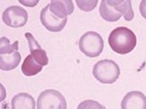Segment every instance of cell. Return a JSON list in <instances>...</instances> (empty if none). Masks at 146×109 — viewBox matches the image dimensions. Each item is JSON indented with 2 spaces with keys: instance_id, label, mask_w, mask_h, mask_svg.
Wrapping results in <instances>:
<instances>
[{
  "instance_id": "2e32d148",
  "label": "cell",
  "mask_w": 146,
  "mask_h": 109,
  "mask_svg": "<svg viewBox=\"0 0 146 109\" xmlns=\"http://www.w3.org/2000/svg\"><path fill=\"white\" fill-rule=\"evenodd\" d=\"M139 9H140V13H141L142 16L146 19V0H143V1H141Z\"/></svg>"
},
{
  "instance_id": "277c9868",
  "label": "cell",
  "mask_w": 146,
  "mask_h": 109,
  "mask_svg": "<svg viewBox=\"0 0 146 109\" xmlns=\"http://www.w3.org/2000/svg\"><path fill=\"white\" fill-rule=\"evenodd\" d=\"M93 75L103 84L115 82L120 76V68L111 60H103L97 62L93 68Z\"/></svg>"
},
{
  "instance_id": "8fae6325",
  "label": "cell",
  "mask_w": 146,
  "mask_h": 109,
  "mask_svg": "<svg viewBox=\"0 0 146 109\" xmlns=\"http://www.w3.org/2000/svg\"><path fill=\"white\" fill-rule=\"evenodd\" d=\"M49 7L50 12L60 19H67V16L74 11L73 2L70 0H52Z\"/></svg>"
},
{
  "instance_id": "ba28073f",
  "label": "cell",
  "mask_w": 146,
  "mask_h": 109,
  "mask_svg": "<svg viewBox=\"0 0 146 109\" xmlns=\"http://www.w3.org/2000/svg\"><path fill=\"white\" fill-rule=\"evenodd\" d=\"M40 18L42 25L50 32H60L67 24V19H60L50 12L49 4L42 10Z\"/></svg>"
},
{
  "instance_id": "30bf717a",
  "label": "cell",
  "mask_w": 146,
  "mask_h": 109,
  "mask_svg": "<svg viewBox=\"0 0 146 109\" xmlns=\"http://www.w3.org/2000/svg\"><path fill=\"white\" fill-rule=\"evenodd\" d=\"M25 38L28 42V45H29L30 53L31 55L33 56V58L35 59V60L38 63V64L43 66L48 65V56L46 54V51H44L40 44L38 43V42L35 40V38L33 37V35L30 33H25Z\"/></svg>"
},
{
  "instance_id": "5bb4252c",
  "label": "cell",
  "mask_w": 146,
  "mask_h": 109,
  "mask_svg": "<svg viewBox=\"0 0 146 109\" xmlns=\"http://www.w3.org/2000/svg\"><path fill=\"white\" fill-rule=\"evenodd\" d=\"M77 109H106V108L97 101L85 100L78 106Z\"/></svg>"
},
{
  "instance_id": "52a82bcc",
  "label": "cell",
  "mask_w": 146,
  "mask_h": 109,
  "mask_svg": "<svg viewBox=\"0 0 146 109\" xmlns=\"http://www.w3.org/2000/svg\"><path fill=\"white\" fill-rule=\"evenodd\" d=\"M2 20L7 26L17 28L26 25L28 14L26 10L17 5H12L5 9L2 15Z\"/></svg>"
},
{
  "instance_id": "7a4b0ae2",
  "label": "cell",
  "mask_w": 146,
  "mask_h": 109,
  "mask_svg": "<svg viewBox=\"0 0 146 109\" xmlns=\"http://www.w3.org/2000/svg\"><path fill=\"white\" fill-rule=\"evenodd\" d=\"M136 36L127 27H117L111 32L108 37V43L115 53L127 54L135 48Z\"/></svg>"
},
{
  "instance_id": "3957f363",
  "label": "cell",
  "mask_w": 146,
  "mask_h": 109,
  "mask_svg": "<svg viewBox=\"0 0 146 109\" xmlns=\"http://www.w3.org/2000/svg\"><path fill=\"white\" fill-rule=\"evenodd\" d=\"M0 68L1 70H12L19 65L21 55L18 53V42L10 44L7 38L2 37L0 39Z\"/></svg>"
},
{
  "instance_id": "6da1fadb",
  "label": "cell",
  "mask_w": 146,
  "mask_h": 109,
  "mask_svg": "<svg viewBox=\"0 0 146 109\" xmlns=\"http://www.w3.org/2000/svg\"><path fill=\"white\" fill-rule=\"evenodd\" d=\"M99 13L104 20L108 22L118 21L122 15L126 21H131L134 16L130 0H103L100 3Z\"/></svg>"
},
{
  "instance_id": "7c38bea8",
  "label": "cell",
  "mask_w": 146,
  "mask_h": 109,
  "mask_svg": "<svg viewBox=\"0 0 146 109\" xmlns=\"http://www.w3.org/2000/svg\"><path fill=\"white\" fill-rule=\"evenodd\" d=\"M11 106V109H35V100L29 94L19 93L13 97Z\"/></svg>"
},
{
  "instance_id": "9c48e42d",
  "label": "cell",
  "mask_w": 146,
  "mask_h": 109,
  "mask_svg": "<svg viewBox=\"0 0 146 109\" xmlns=\"http://www.w3.org/2000/svg\"><path fill=\"white\" fill-rule=\"evenodd\" d=\"M122 109H146V96L140 91H131L121 102Z\"/></svg>"
},
{
  "instance_id": "4fadbf2b",
  "label": "cell",
  "mask_w": 146,
  "mask_h": 109,
  "mask_svg": "<svg viewBox=\"0 0 146 109\" xmlns=\"http://www.w3.org/2000/svg\"><path fill=\"white\" fill-rule=\"evenodd\" d=\"M42 66L38 64L31 54L26 57L23 65H22V72L27 77L37 75L39 72L42 71Z\"/></svg>"
},
{
  "instance_id": "8992f818",
  "label": "cell",
  "mask_w": 146,
  "mask_h": 109,
  "mask_svg": "<svg viewBox=\"0 0 146 109\" xmlns=\"http://www.w3.org/2000/svg\"><path fill=\"white\" fill-rule=\"evenodd\" d=\"M37 109H67L63 95L55 89L44 90L37 100Z\"/></svg>"
},
{
  "instance_id": "5b68a950",
  "label": "cell",
  "mask_w": 146,
  "mask_h": 109,
  "mask_svg": "<svg viewBox=\"0 0 146 109\" xmlns=\"http://www.w3.org/2000/svg\"><path fill=\"white\" fill-rule=\"evenodd\" d=\"M78 47L86 56L89 58H96L103 51V38L96 32H87L80 37Z\"/></svg>"
},
{
  "instance_id": "9a60e30c",
  "label": "cell",
  "mask_w": 146,
  "mask_h": 109,
  "mask_svg": "<svg viewBox=\"0 0 146 109\" xmlns=\"http://www.w3.org/2000/svg\"><path fill=\"white\" fill-rule=\"evenodd\" d=\"M98 2V0H93V1H83V0L80 1V0H77L76 4L78 5V7H80V10L88 12V11H91L96 7Z\"/></svg>"
}]
</instances>
